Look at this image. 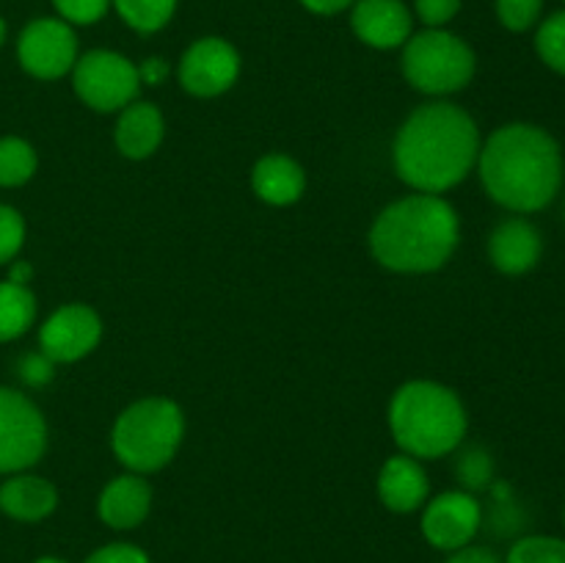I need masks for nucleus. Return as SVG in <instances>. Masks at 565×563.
<instances>
[{"instance_id": "12", "label": "nucleus", "mask_w": 565, "mask_h": 563, "mask_svg": "<svg viewBox=\"0 0 565 563\" xmlns=\"http://www.w3.org/2000/svg\"><path fill=\"white\" fill-rule=\"evenodd\" d=\"M99 334H103V323L97 312L83 304H70L44 320L39 331V346L44 357L53 362H75L97 346Z\"/></svg>"}, {"instance_id": "29", "label": "nucleus", "mask_w": 565, "mask_h": 563, "mask_svg": "<svg viewBox=\"0 0 565 563\" xmlns=\"http://www.w3.org/2000/svg\"><path fill=\"white\" fill-rule=\"evenodd\" d=\"M20 370V379L31 386H42L53 379V359H47L44 353H25L17 364Z\"/></svg>"}, {"instance_id": "28", "label": "nucleus", "mask_w": 565, "mask_h": 563, "mask_svg": "<svg viewBox=\"0 0 565 563\" xmlns=\"http://www.w3.org/2000/svg\"><path fill=\"white\" fill-rule=\"evenodd\" d=\"M55 11L64 17V22H75V25H92V22L103 20L108 11L110 0H53Z\"/></svg>"}, {"instance_id": "3", "label": "nucleus", "mask_w": 565, "mask_h": 563, "mask_svg": "<svg viewBox=\"0 0 565 563\" xmlns=\"http://www.w3.org/2000/svg\"><path fill=\"white\" fill-rule=\"evenodd\" d=\"M458 246V215L450 202L419 193L386 208L370 232L375 259L392 270H436Z\"/></svg>"}, {"instance_id": "27", "label": "nucleus", "mask_w": 565, "mask_h": 563, "mask_svg": "<svg viewBox=\"0 0 565 563\" xmlns=\"http://www.w3.org/2000/svg\"><path fill=\"white\" fill-rule=\"evenodd\" d=\"M25 241V221L9 204H0V265L17 257Z\"/></svg>"}, {"instance_id": "19", "label": "nucleus", "mask_w": 565, "mask_h": 563, "mask_svg": "<svg viewBox=\"0 0 565 563\" xmlns=\"http://www.w3.org/2000/svg\"><path fill=\"white\" fill-rule=\"evenodd\" d=\"M252 182L254 191H257L259 199H265V202L290 204L303 193L307 177H303V169L292 158H285V155H268V158H263L254 166Z\"/></svg>"}, {"instance_id": "9", "label": "nucleus", "mask_w": 565, "mask_h": 563, "mask_svg": "<svg viewBox=\"0 0 565 563\" xmlns=\"http://www.w3.org/2000/svg\"><path fill=\"white\" fill-rule=\"evenodd\" d=\"M17 55L28 75L39 81H55L66 75L77 61V39L70 22L64 20H33L17 42Z\"/></svg>"}, {"instance_id": "16", "label": "nucleus", "mask_w": 565, "mask_h": 563, "mask_svg": "<svg viewBox=\"0 0 565 563\" xmlns=\"http://www.w3.org/2000/svg\"><path fill=\"white\" fill-rule=\"evenodd\" d=\"M379 495L386 508L408 513L428 500V478L412 456H392L381 469Z\"/></svg>"}, {"instance_id": "15", "label": "nucleus", "mask_w": 565, "mask_h": 563, "mask_svg": "<svg viewBox=\"0 0 565 563\" xmlns=\"http://www.w3.org/2000/svg\"><path fill=\"white\" fill-rule=\"evenodd\" d=\"M152 489L138 475H121L110 480L99 495V519L116 530H130L141 524L149 513Z\"/></svg>"}, {"instance_id": "14", "label": "nucleus", "mask_w": 565, "mask_h": 563, "mask_svg": "<svg viewBox=\"0 0 565 563\" xmlns=\"http://www.w3.org/2000/svg\"><path fill=\"white\" fill-rule=\"evenodd\" d=\"M544 252L541 232L530 224L527 219H508L491 232L489 237V257L497 270L508 276L527 274L535 268Z\"/></svg>"}, {"instance_id": "6", "label": "nucleus", "mask_w": 565, "mask_h": 563, "mask_svg": "<svg viewBox=\"0 0 565 563\" xmlns=\"http://www.w3.org/2000/svg\"><path fill=\"white\" fill-rule=\"evenodd\" d=\"M403 72L419 92L450 94L472 81L475 53L456 33L428 28L423 33H414L406 42Z\"/></svg>"}, {"instance_id": "7", "label": "nucleus", "mask_w": 565, "mask_h": 563, "mask_svg": "<svg viewBox=\"0 0 565 563\" xmlns=\"http://www.w3.org/2000/svg\"><path fill=\"white\" fill-rule=\"evenodd\" d=\"M75 92L77 97L94 110H119L127 108L138 97L141 77L138 66H132L125 55L110 50H92L75 61Z\"/></svg>"}, {"instance_id": "1", "label": "nucleus", "mask_w": 565, "mask_h": 563, "mask_svg": "<svg viewBox=\"0 0 565 563\" xmlns=\"http://www.w3.org/2000/svg\"><path fill=\"white\" fill-rule=\"evenodd\" d=\"M478 158L489 196L513 213L544 210L563 185L561 144L539 125L513 121L500 127Z\"/></svg>"}, {"instance_id": "25", "label": "nucleus", "mask_w": 565, "mask_h": 563, "mask_svg": "<svg viewBox=\"0 0 565 563\" xmlns=\"http://www.w3.org/2000/svg\"><path fill=\"white\" fill-rule=\"evenodd\" d=\"M544 0H497V17L513 33L530 31L541 20Z\"/></svg>"}, {"instance_id": "37", "label": "nucleus", "mask_w": 565, "mask_h": 563, "mask_svg": "<svg viewBox=\"0 0 565 563\" xmlns=\"http://www.w3.org/2000/svg\"><path fill=\"white\" fill-rule=\"evenodd\" d=\"M6 42V22H3V17H0V44Z\"/></svg>"}, {"instance_id": "13", "label": "nucleus", "mask_w": 565, "mask_h": 563, "mask_svg": "<svg viewBox=\"0 0 565 563\" xmlns=\"http://www.w3.org/2000/svg\"><path fill=\"white\" fill-rule=\"evenodd\" d=\"M351 25L370 47L392 50L412 39V11L403 0H356Z\"/></svg>"}, {"instance_id": "17", "label": "nucleus", "mask_w": 565, "mask_h": 563, "mask_svg": "<svg viewBox=\"0 0 565 563\" xmlns=\"http://www.w3.org/2000/svg\"><path fill=\"white\" fill-rule=\"evenodd\" d=\"M55 506H58L55 486L36 475H14L0 486V508L20 522H39V519L50 517Z\"/></svg>"}, {"instance_id": "11", "label": "nucleus", "mask_w": 565, "mask_h": 563, "mask_svg": "<svg viewBox=\"0 0 565 563\" xmlns=\"http://www.w3.org/2000/svg\"><path fill=\"white\" fill-rule=\"evenodd\" d=\"M483 511L469 491H445L436 497L423 517V533L436 550L456 552L478 535Z\"/></svg>"}, {"instance_id": "2", "label": "nucleus", "mask_w": 565, "mask_h": 563, "mask_svg": "<svg viewBox=\"0 0 565 563\" xmlns=\"http://www.w3.org/2000/svg\"><path fill=\"white\" fill-rule=\"evenodd\" d=\"M480 155V132L472 116L452 103H430L414 110L395 141V169L403 182L425 193L458 185Z\"/></svg>"}, {"instance_id": "10", "label": "nucleus", "mask_w": 565, "mask_h": 563, "mask_svg": "<svg viewBox=\"0 0 565 563\" xmlns=\"http://www.w3.org/2000/svg\"><path fill=\"white\" fill-rule=\"evenodd\" d=\"M241 75V55L224 39H199L180 61V83L196 97H215L226 92Z\"/></svg>"}, {"instance_id": "30", "label": "nucleus", "mask_w": 565, "mask_h": 563, "mask_svg": "<svg viewBox=\"0 0 565 563\" xmlns=\"http://www.w3.org/2000/svg\"><path fill=\"white\" fill-rule=\"evenodd\" d=\"M461 9V0H417V14L425 25L439 28L450 22Z\"/></svg>"}, {"instance_id": "36", "label": "nucleus", "mask_w": 565, "mask_h": 563, "mask_svg": "<svg viewBox=\"0 0 565 563\" xmlns=\"http://www.w3.org/2000/svg\"><path fill=\"white\" fill-rule=\"evenodd\" d=\"M33 563H66V561H61V557H39V561Z\"/></svg>"}, {"instance_id": "32", "label": "nucleus", "mask_w": 565, "mask_h": 563, "mask_svg": "<svg viewBox=\"0 0 565 563\" xmlns=\"http://www.w3.org/2000/svg\"><path fill=\"white\" fill-rule=\"evenodd\" d=\"M447 563H505L500 555H494L486 546H461L456 550V555L447 557Z\"/></svg>"}, {"instance_id": "24", "label": "nucleus", "mask_w": 565, "mask_h": 563, "mask_svg": "<svg viewBox=\"0 0 565 563\" xmlns=\"http://www.w3.org/2000/svg\"><path fill=\"white\" fill-rule=\"evenodd\" d=\"M505 563H565V539L524 535L511 546Z\"/></svg>"}, {"instance_id": "8", "label": "nucleus", "mask_w": 565, "mask_h": 563, "mask_svg": "<svg viewBox=\"0 0 565 563\" xmlns=\"http://www.w3.org/2000/svg\"><path fill=\"white\" fill-rule=\"evenodd\" d=\"M47 425L22 392L0 386V472H20L42 458Z\"/></svg>"}, {"instance_id": "22", "label": "nucleus", "mask_w": 565, "mask_h": 563, "mask_svg": "<svg viewBox=\"0 0 565 563\" xmlns=\"http://www.w3.org/2000/svg\"><path fill=\"white\" fill-rule=\"evenodd\" d=\"M36 171V152L22 138H0V185L17 188Z\"/></svg>"}, {"instance_id": "33", "label": "nucleus", "mask_w": 565, "mask_h": 563, "mask_svg": "<svg viewBox=\"0 0 565 563\" xmlns=\"http://www.w3.org/2000/svg\"><path fill=\"white\" fill-rule=\"evenodd\" d=\"M166 75H169V64H166L163 59L143 61V66L138 70V77H141V83H149V86H158V83H163Z\"/></svg>"}, {"instance_id": "23", "label": "nucleus", "mask_w": 565, "mask_h": 563, "mask_svg": "<svg viewBox=\"0 0 565 563\" xmlns=\"http://www.w3.org/2000/svg\"><path fill=\"white\" fill-rule=\"evenodd\" d=\"M535 50L550 70L565 75V9L541 22L535 33Z\"/></svg>"}, {"instance_id": "38", "label": "nucleus", "mask_w": 565, "mask_h": 563, "mask_svg": "<svg viewBox=\"0 0 565 563\" xmlns=\"http://www.w3.org/2000/svg\"><path fill=\"white\" fill-rule=\"evenodd\" d=\"M563 524H565V511H563Z\"/></svg>"}, {"instance_id": "26", "label": "nucleus", "mask_w": 565, "mask_h": 563, "mask_svg": "<svg viewBox=\"0 0 565 563\" xmlns=\"http://www.w3.org/2000/svg\"><path fill=\"white\" fill-rule=\"evenodd\" d=\"M456 472L467 489L478 491L486 489V486L491 484V478H494V461H491V456L483 447H472V450H467L461 456Z\"/></svg>"}, {"instance_id": "20", "label": "nucleus", "mask_w": 565, "mask_h": 563, "mask_svg": "<svg viewBox=\"0 0 565 563\" xmlns=\"http://www.w3.org/2000/svg\"><path fill=\"white\" fill-rule=\"evenodd\" d=\"M36 318V298L28 285L0 282V342L17 340Z\"/></svg>"}, {"instance_id": "34", "label": "nucleus", "mask_w": 565, "mask_h": 563, "mask_svg": "<svg viewBox=\"0 0 565 563\" xmlns=\"http://www.w3.org/2000/svg\"><path fill=\"white\" fill-rule=\"evenodd\" d=\"M303 6H307L309 11H315V14H337V11L348 9V6H353L356 0H301Z\"/></svg>"}, {"instance_id": "5", "label": "nucleus", "mask_w": 565, "mask_h": 563, "mask_svg": "<svg viewBox=\"0 0 565 563\" xmlns=\"http://www.w3.org/2000/svg\"><path fill=\"white\" fill-rule=\"evenodd\" d=\"M182 412L166 397L132 403L114 425V453L136 472H154L171 461L182 442Z\"/></svg>"}, {"instance_id": "18", "label": "nucleus", "mask_w": 565, "mask_h": 563, "mask_svg": "<svg viewBox=\"0 0 565 563\" xmlns=\"http://www.w3.org/2000/svg\"><path fill=\"white\" fill-rule=\"evenodd\" d=\"M163 141V116L154 105L136 103L127 105L116 125V147L127 158H149Z\"/></svg>"}, {"instance_id": "21", "label": "nucleus", "mask_w": 565, "mask_h": 563, "mask_svg": "<svg viewBox=\"0 0 565 563\" xmlns=\"http://www.w3.org/2000/svg\"><path fill=\"white\" fill-rule=\"evenodd\" d=\"M121 20L138 33H154L174 17L177 0H110Z\"/></svg>"}, {"instance_id": "4", "label": "nucleus", "mask_w": 565, "mask_h": 563, "mask_svg": "<svg viewBox=\"0 0 565 563\" xmlns=\"http://www.w3.org/2000/svg\"><path fill=\"white\" fill-rule=\"evenodd\" d=\"M390 425L397 445L417 458L456 450L467 434V412L458 395L434 381H412L392 397Z\"/></svg>"}, {"instance_id": "31", "label": "nucleus", "mask_w": 565, "mask_h": 563, "mask_svg": "<svg viewBox=\"0 0 565 563\" xmlns=\"http://www.w3.org/2000/svg\"><path fill=\"white\" fill-rule=\"evenodd\" d=\"M86 563H149L147 552L132 544H110L88 555Z\"/></svg>"}, {"instance_id": "35", "label": "nucleus", "mask_w": 565, "mask_h": 563, "mask_svg": "<svg viewBox=\"0 0 565 563\" xmlns=\"http://www.w3.org/2000/svg\"><path fill=\"white\" fill-rule=\"evenodd\" d=\"M28 279H31V265H28V263H14V265H11L9 282H14V285H25Z\"/></svg>"}]
</instances>
